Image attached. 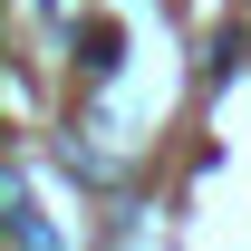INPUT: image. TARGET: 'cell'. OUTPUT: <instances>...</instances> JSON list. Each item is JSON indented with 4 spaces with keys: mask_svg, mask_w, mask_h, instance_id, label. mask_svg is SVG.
<instances>
[]
</instances>
